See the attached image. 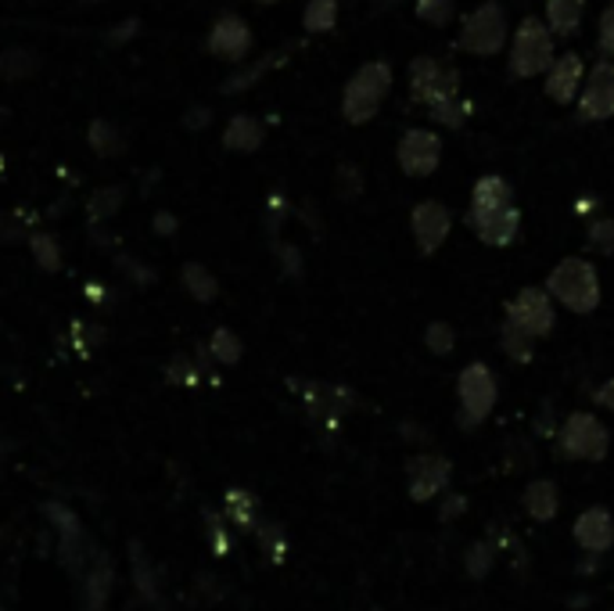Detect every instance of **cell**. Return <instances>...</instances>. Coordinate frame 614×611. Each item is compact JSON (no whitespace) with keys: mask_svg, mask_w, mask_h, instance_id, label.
<instances>
[{"mask_svg":"<svg viewBox=\"0 0 614 611\" xmlns=\"http://www.w3.org/2000/svg\"><path fill=\"white\" fill-rule=\"evenodd\" d=\"M180 280H184V288L187 295H191L195 303H216L219 299V280L216 274L209 270V266H201V263H184V270H180Z\"/></svg>","mask_w":614,"mask_h":611,"instance_id":"21","label":"cell"},{"mask_svg":"<svg viewBox=\"0 0 614 611\" xmlns=\"http://www.w3.org/2000/svg\"><path fill=\"white\" fill-rule=\"evenodd\" d=\"M126 201V187L122 184H105L98 187L90 198H87V216L93 224H105V219H112Z\"/></svg>","mask_w":614,"mask_h":611,"instance_id":"25","label":"cell"},{"mask_svg":"<svg viewBox=\"0 0 614 611\" xmlns=\"http://www.w3.org/2000/svg\"><path fill=\"white\" fill-rule=\"evenodd\" d=\"M263 137H266V130L256 116H234L224 130V148L238 151V155H251V151L263 148Z\"/></svg>","mask_w":614,"mask_h":611,"instance_id":"19","label":"cell"},{"mask_svg":"<svg viewBox=\"0 0 614 611\" xmlns=\"http://www.w3.org/2000/svg\"><path fill=\"white\" fill-rule=\"evenodd\" d=\"M578 119H614V61H596L578 90Z\"/></svg>","mask_w":614,"mask_h":611,"instance_id":"11","label":"cell"},{"mask_svg":"<svg viewBox=\"0 0 614 611\" xmlns=\"http://www.w3.org/2000/svg\"><path fill=\"white\" fill-rule=\"evenodd\" d=\"M209 356L216 359V364H224V367H234V364H241V356H245V342L238 332H230V327H216L212 338H209Z\"/></svg>","mask_w":614,"mask_h":611,"instance_id":"26","label":"cell"},{"mask_svg":"<svg viewBox=\"0 0 614 611\" xmlns=\"http://www.w3.org/2000/svg\"><path fill=\"white\" fill-rule=\"evenodd\" d=\"M467 227L475 230L485 245L503 248V245H514L517 242V230H522V213H517L514 201H511V206H499V209H489V213H482V216H471Z\"/></svg>","mask_w":614,"mask_h":611,"instance_id":"15","label":"cell"},{"mask_svg":"<svg viewBox=\"0 0 614 611\" xmlns=\"http://www.w3.org/2000/svg\"><path fill=\"white\" fill-rule=\"evenodd\" d=\"M575 543L582 546L586 554H604L614 546V519L607 507H590L582 511L575 519V529H572Z\"/></svg>","mask_w":614,"mask_h":611,"instance_id":"16","label":"cell"},{"mask_svg":"<svg viewBox=\"0 0 614 611\" xmlns=\"http://www.w3.org/2000/svg\"><path fill=\"white\" fill-rule=\"evenodd\" d=\"M493 565H496V543H489V540H475L464 551V572L471 575V579H485L493 572Z\"/></svg>","mask_w":614,"mask_h":611,"instance_id":"29","label":"cell"},{"mask_svg":"<svg viewBox=\"0 0 614 611\" xmlns=\"http://www.w3.org/2000/svg\"><path fill=\"white\" fill-rule=\"evenodd\" d=\"M256 540H259V546L266 551V558L274 561V565H280V561H285V554H288V536L277 525H259V536Z\"/></svg>","mask_w":614,"mask_h":611,"instance_id":"36","label":"cell"},{"mask_svg":"<svg viewBox=\"0 0 614 611\" xmlns=\"http://www.w3.org/2000/svg\"><path fill=\"white\" fill-rule=\"evenodd\" d=\"M280 58H285V51H277V55H266V58H259V61H256V66H245V61H241V66H234V72L227 76L224 83H219V90H224V93H245V90H248L251 83H256V80H263V76L270 72V69L277 66Z\"/></svg>","mask_w":614,"mask_h":611,"instance_id":"22","label":"cell"},{"mask_svg":"<svg viewBox=\"0 0 614 611\" xmlns=\"http://www.w3.org/2000/svg\"><path fill=\"white\" fill-rule=\"evenodd\" d=\"M396 159H399V169L406 177H414V180H424V177H432L438 162H443V140H438L435 130H406L399 137V148H396Z\"/></svg>","mask_w":614,"mask_h":611,"instance_id":"9","label":"cell"},{"mask_svg":"<svg viewBox=\"0 0 614 611\" xmlns=\"http://www.w3.org/2000/svg\"><path fill=\"white\" fill-rule=\"evenodd\" d=\"M586 245L596 256H614V219H596V224H590Z\"/></svg>","mask_w":614,"mask_h":611,"instance_id":"37","label":"cell"},{"mask_svg":"<svg viewBox=\"0 0 614 611\" xmlns=\"http://www.w3.org/2000/svg\"><path fill=\"white\" fill-rule=\"evenodd\" d=\"M256 4H263V8H274V4H280V0H256Z\"/></svg>","mask_w":614,"mask_h":611,"instance_id":"52","label":"cell"},{"mask_svg":"<svg viewBox=\"0 0 614 611\" xmlns=\"http://www.w3.org/2000/svg\"><path fill=\"white\" fill-rule=\"evenodd\" d=\"M209 122H212V108H209V105H195V108H187L184 130H205Z\"/></svg>","mask_w":614,"mask_h":611,"instance_id":"46","label":"cell"},{"mask_svg":"<svg viewBox=\"0 0 614 611\" xmlns=\"http://www.w3.org/2000/svg\"><path fill=\"white\" fill-rule=\"evenodd\" d=\"M511 201H514V187H511L507 180H503V177L489 174V177H482V180L475 184V191H471L467 219L489 213V209H499V206H511Z\"/></svg>","mask_w":614,"mask_h":611,"instance_id":"18","label":"cell"},{"mask_svg":"<svg viewBox=\"0 0 614 611\" xmlns=\"http://www.w3.org/2000/svg\"><path fill=\"white\" fill-rule=\"evenodd\" d=\"M464 511H467V496L449 493V496H446V504H443V511H438V519H443V522H453V519H460Z\"/></svg>","mask_w":614,"mask_h":611,"instance_id":"48","label":"cell"},{"mask_svg":"<svg viewBox=\"0 0 614 611\" xmlns=\"http://www.w3.org/2000/svg\"><path fill=\"white\" fill-rule=\"evenodd\" d=\"M374 611H382V608H374Z\"/></svg>","mask_w":614,"mask_h":611,"instance_id":"54","label":"cell"},{"mask_svg":"<svg viewBox=\"0 0 614 611\" xmlns=\"http://www.w3.org/2000/svg\"><path fill=\"white\" fill-rule=\"evenodd\" d=\"M611 450V435L604 428L601 417H593L586 411H575L568 414V421L561 425L557 432V453L564 461H604Z\"/></svg>","mask_w":614,"mask_h":611,"instance_id":"5","label":"cell"},{"mask_svg":"<svg viewBox=\"0 0 614 611\" xmlns=\"http://www.w3.org/2000/svg\"><path fill=\"white\" fill-rule=\"evenodd\" d=\"M108 587H112V572L101 561L98 569L87 572V593H90V611H101L105 601H108Z\"/></svg>","mask_w":614,"mask_h":611,"instance_id":"34","label":"cell"},{"mask_svg":"<svg viewBox=\"0 0 614 611\" xmlns=\"http://www.w3.org/2000/svg\"><path fill=\"white\" fill-rule=\"evenodd\" d=\"M456 400H460V411H456V421H460V428H478L482 421H489L493 406L499 400V385H496V374L489 364H467L460 371V378H456Z\"/></svg>","mask_w":614,"mask_h":611,"instance_id":"4","label":"cell"},{"mask_svg":"<svg viewBox=\"0 0 614 611\" xmlns=\"http://www.w3.org/2000/svg\"><path fill=\"white\" fill-rule=\"evenodd\" d=\"M582 80H586V61L575 51H564L561 58L549 61V69H546V98L557 105H568L578 98Z\"/></svg>","mask_w":614,"mask_h":611,"instance_id":"14","label":"cell"},{"mask_svg":"<svg viewBox=\"0 0 614 611\" xmlns=\"http://www.w3.org/2000/svg\"><path fill=\"white\" fill-rule=\"evenodd\" d=\"M166 374H169L172 385H198L201 382V371L191 364V359H184V356L172 359V364L166 367Z\"/></svg>","mask_w":614,"mask_h":611,"instance_id":"39","label":"cell"},{"mask_svg":"<svg viewBox=\"0 0 614 611\" xmlns=\"http://www.w3.org/2000/svg\"><path fill=\"white\" fill-rule=\"evenodd\" d=\"M87 140H90L93 155H101V159H116V155L126 151V137L116 130V122H108V119H93L87 130Z\"/></svg>","mask_w":614,"mask_h":611,"instance_id":"24","label":"cell"},{"mask_svg":"<svg viewBox=\"0 0 614 611\" xmlns=\"http://www.w3.org/2000/svg\"><path fill=\"white\" fill-rule=\"evenodd\" d=\"M453 464L438 453H417V457L406 461V479H409V500L417 504H428L432 496H438L449 485Z\"/></svg>","mask_w":614,"mask_h":611,"instance_id":"12","label":"cell"},{"mask_svg":"<svg viewBox=\"0 0 614 611\" xmlns=\"http://www.w3.org/2000/svg\"><path fill=\"white\" fill-rule=\"evenodd\" d=\"M414 14L428 26H446L453 19V0H414Z\"/></svg>","mask_w":614,"mask_h":611,"instance_id":"35","label":"cell"},{"mask_svg":"<svg viewBox=\"0 0 614 611\" xmlns=\"http://www.w3.org/2000/svg\"><path fill=\"white\" fill-rule=\"evenodd\" d=\"M29 253H33V259L40 263V270H47V274L61 270V248L51 234H43V230L29 234Z\"/></svg>","mask_w":614,"mask_h":611,"instance_id":"30","label":"cell"},{"mask_svg":"<svg viewBox=\"0 0 614 611\" xmlns=\"http://www.w3.org/2000/svg\"><path fill=\"white\" fill-rule=\"evenodd\" d=\"M256 514H259L256 496L245 493V490H227V519L230 522L251 529V525H256Z\"/></svg>","mask_w":614,"mask_h":611,"instance_id":"31","label":"cell"},{"mask_svg":"<svg viewBox=\"0 0 614 611\" xmlns=\"http://www.w3.org/2000/svg\"><path fill=\"white\" fill-rule=\"evenodd\" d=\"M177 227H180V219L172 216L169 209H159V213H155V219H151V230L159 234V238H172Z\"/></svg>","mask_w":614,"mask_h":611,"instance_id":"47","label":"cell"},{"mask_svg":"<svg viewBox=\"0 0 614 611\" xmlns=\"http://www.w3.org/2000/svg\"><path fill=\"white\" fill-rule=\"evenodd\" d=\"M460 93V72L438 66L435 58H414L409 61V98L417 105L432 108L446 98Z\"/></svg>","mask_w":614,"mask_h":611,"instance_id":"7","label":"cell"},{"mask_svg":"<svg viewBox=\"0 0 614 611\" xmlns=\"http://www.w3.org/2000/svg\"><path fill=\"white\" fill-rule=\"evenodd\" d=\"M22 234V227H14L11 219H0V242H14Z\"/></svg>","mask_w":614,"mask_h":611,"instance_id":"50","label":"cell"},{"mask_svg":"<svg viewBox=\"0 0 614 611\" xmlns=\"http://www.w3.org/2000/svg\"><path fill=\"white\" fill-rule=\"evenodd\" d=\"M205 522H209V543H212V554L216 558H227L230 554V532L219 525V519L216 514H209L205 511Z\"/></svg>","mask_w":614,"mask_h":611,"instance_id":"41","label":"cell"},{"mask_svg":"<svg viewBox=\"0 0 614 611\" xmlns=\"http://www.w3.org/2000/svg\"><path fill=\"white\" fill-rule=\"evenodd\" d=\"M140 33V19H122L119 26H112V29H108V43H112V47H122V43H130L133 37Z\"/></svg>","mask_w":614,"mask_h":611,"instance_id":"45","label":"cell"},{"mask_svg":"<svg viewBox=\"0 0 614 611\" xmlns=\"http://www.w3.org/2000/svg\"><path fill=\"white\" fill-rule=\"evenodd\" d=\"M90 242L98 245V248H116V238H108L105 230H90Z\"/></svg>","mask_w":614,"mask_h":611,"instance_id":"51","label":"cell"},{"mask_svg":"<svg viewBox=\"0 0 614 611\" xmlns=\"http://www.w3.org/2000/svg\"><path fill=\"white\" fill-rule=\"evenodd\" d=\"M388 90H392V66L388 61H367V66H359L349 76V83H345V93H341L345 122H353V127L370 122L377 112H382Z\"/></svg>","mask_w":614,"mask_h":611,"instance_id":"2","label":"cell"},{"mask_svg":"<svg viewBox=\"0 0 614 611\" xmlns=\"http://www.w3.org/2000/svg\"><path fill=\"white\" fill-rule=\"evenodd\" d=\"M428 116L438 122V127H449V130H460L467 116H471V101L464 98V93H456V98H446L428 108Z\"/></svg>","mask_w":614,"mask_h":611,"instance_id":"28","label":"cell"},{"mask_svg":"<svg viewBox=\"0 0 614 611\" xmlns=\"http://www.w3.org/2000/svg\"><path fill=\"white\" fill-rule=\"evenodd\" d=\"M116 266L133 280L137 288H151L155 280H159V274L151 270V266H145V263H137V259H130V256H116Z\"/></svg>","mask_w":614,"mask_h":611,"instance_id":"38","label":"cell"},{"mask_svg":"<svg viewBox=\"0 0 614 611\" xmlns=\"http://www.w3.org/2000/svg\"><path fill=\"white\" fill-rule=\"evenodd\" d=\"M546 292H549V299L561 303L564 309L586 317V313H593L596 306H601V274H596V266L590 259L568 256V259H561L554 270H549Z\"/></svg>","mask_w":614,"mask_h":611,"instance_id":"1","label":"cell"},{"mask_svg":"<svg viewBox=\"0 0 614 611\" xmlns=\"http://www.w3.org/2000/svg\"><path fill=\"white\" fill-rule=\"evenodd\" d=\"M277 259L288 277H303V253H298V245H277Z\"/></svg>","mask_w":614,"mask_h":611,"instance_id":"44","label":"cell"},{"mask_svg":"<svg viewBox=\"0 0 614 611\" xmlns=\"http://www.w3.org/2000/svg\"><path fill=\"white\" fill-rule=\"evenodd\" d=\"M532 342H535V338H528L525 332H517L514 324L503 321L499 346H503V353H507V356L514 359V364H528V359H532Z\"/></svg>","mask_w":614,"mask_h":611,"instance_id":"32","label":"cell"},{"mask_svg":"<svg viewBox=\"0 0 614 611\" xmlns=\"http://www.w3.org/2000/svg\"><path fill=\"white\" fill-rule=\"evenodd\" d=\"M338 191L345 198H356L359 191H364V174H359V166H353V162L338 166Z\"/></svg>","mask_w":614,"mask_h":611,"instance_id":"40","label":"cell"},{"mask_svg":"<svg viewBox=\"0 0 614 611\" xmlns=\"http://www.w3.org/2000/svg\"><path fill=\"white\" fill-rule=\"evenodd\" d=\"M596 403H601L604 411H611V414H614V378H607L601 388H596Z\"/></svg>","mask_w":614,"mask_h":611,"instance_id":"49","label":"cell"},{"mask_svg":"<svg viewBox=\"0 0 614 611\" xmlns=\"http://www.w3.org/2000/svg\"><path fill=\"white\" fill-rule=\"evenodd\" d=\"M586 14V0H546V26L554 37H575Z\"/></svg>","mask_w":614,"mask_h":611,"instance_id":"20","label":"cell"},{"mask_svg":"<svg viewBox=\"0 0 614 611\" xmlns=\"http://www.w3.org/2000/svg\"><path fill=\"white\" fill-rule=\"evenodd\" d=\"M554 33H549V26L543 19H522V26L514 29L511 37V76L517 80H532V76H543L549 69V61L557 58L554 51Z\"/></svg>","mask_w":614,"mask_h":611,"instance_id":"3","label":"cell"},{"mask_svg":"<svg viewBox=\"0 0 614 611\" xmlns=\"http://www.w3.org/2000/svg\"><path fill=\"white\" fill-rule=\"evenodd\" d=\"M87 4H101V0H87Z\"/></svg>","mask_w":614,"mask_h":611,"instance_id":"53","label":"cell"},{"mask_svg":"<svg viewBox=\"0 0 614 611\" xmlns=\"http://www.w3.org/2000/svg\"><path fill=\"white\" fill-rule=\"evenodd\" d=\"M522 507L532 522H554L561 511V490L554 479H532L522 493Z\"/></svg>","mask_w":614,"mask_h":611,"instance_id":"17","label":"cell"},{"mask_svg":"<svg viewBox=\"0 0 614 611\" xmlns=\"http://www.w3.org/2000/svg\"><path fill=\"white\" fill-rule=\"evenodd\" d=\"M424 346H428L435 356H449L456 349V332L446 321H432L424 327Z\"/></svg>","mask_w":614,"mask_h":611,"instance_id":"33","label":"cell"},{"mask_svg":"<svg viewBox=\"0 0 614 611\" xmlns=\"http://www.w3.org/2000/svg\"><path fill=\"white\" fill-rule=\"evenodd\" d=\"M40 69V58L37 51H29V47H8V51H0V80H29Z\"/></svg>","mask_w":614,"mask_h":611,"instance_id":"23","label":"cell"},{"mask_svg":"<svg viewBox=\"0 0 614 611\" xmlns=\"http://www.w3.org/2000/svg\"><path fill=\"white\" fill-rule=\"evenodd\" d=\"M133 579H137V590L145 593L148 601H155V572H151L148 561H140L137 546H133Z\"/></svg>","mask_w":614,"mask_h":611,"instance_id":"42","label":"cell"},{"mask_svg":"<svg viewBox=\"0 0 614 611\" xmlns=\"http://www.w3.org/2000/svg\"><path fill=\"white\" fill-rule=\"evenodd\" d=\"M338 26V0H309L303 11L306 33H330Z\"/></svg>","mask_w":614,"mask_h":611,"instance_id":"27","label":"cell"},{"mask_svg":"<svg viewBox=\"0 0 614 611\" xmlns=\"http://www.w3.org/2000/svg\"><path fill=\"white\" fill-rule=\"evenodd\" d=\"M251 43H256V37H251V26L241 14H219L209 29V37H205V51L219 61H227V66H241L251 51Z\"/></svg>","mask_w":614,"mask_h":611,"instance_id":"10","label":"cell"},{"mask_svg":"<svg viewBox=\"0 0 614 611\" xmlns=\"http://www.w3.org/2000/svg\"><path fill=\"white\" fill-rule=\"evenodd\" d=\"M507 324H514L517 332H525L528 338H546L557 324V309L549 299L546 288H522L507 303Z\"/></svg>","mask_w":614,"mask_h":611,"instance_id":"8","label":"cell"},{"mask_svg":"<svg viewBox=\"0 0 614 611\" xmlns=\"http://www.w3.org/2000/svg\"><path fill=\"white\" fill-rule=\"evenodd\" d=\"M449 227H453V216L443 201H435V198L420 201V206H414V213H409V230H414V242L424 256H435L438 248L446 245Z\"/></svg>","mask_w":614,"mask_h":611,"instance_id":"13","label":"cell"},{"mask_svg":"<svg viewBox=\"0 0 614 611\" xmlns=\"http://www.w3.org/2000/svg\"><path fill=\"white\" fill-rule=\"evenodd\" d=\"M511 40V29H507V11L496 0H485L471 14H464V26H460V47L467 55H478V58H493L503 51V43Z\"/></svg>","mask_w":614,"mask_h":611,"instance_id":"6","label":"cell"},{"mask_svg":"<svg viewBox=\"0 0 614 611\" xmlns=\"http://www.w3.org/2000/svg\"><path fill=\"white\" fill-rule=\"evenodd\" d=\"M596 40H601V51H604L607 58H614V4L604 8L601 26H596Z\"/></svg>","mask_w":614,"mask_h":611,"instance_id":"43","label":"cell"}]
</instances>
